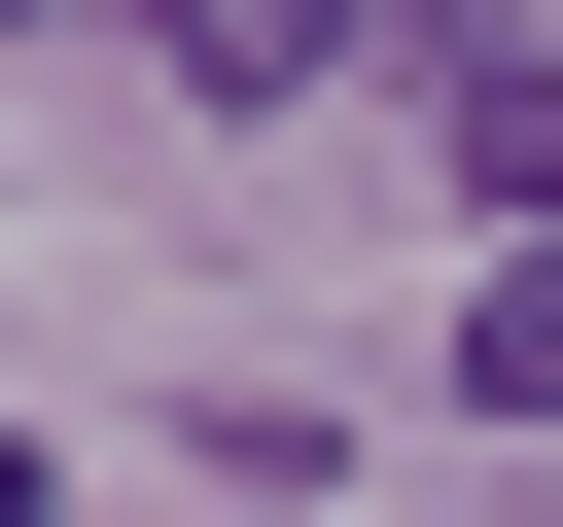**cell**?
<instances>
[{
	"mask_svg": "<svg viewBox=\"0 0 563 527\" xmlns=\"http://www.w3.org/2000/svg\"><path fill=\"white\" fill-rule=\"evenodd\" d=\"M0 527H35V457H0Z\"/></svg>",
	"mask_w": 563,
	"mask_h": 527,
	"instance_id": "3957f363",
	"label": "cell"
},
{
	"mask_svg": "<svg viewBox=\"0 0 563 527\" xmlns=\"http://www.w3.org/2000/svg\"><path fill=\"white\" fill-rule=\"evenodd\" d=\"M141 35H176L211 105H282V70H352V0H141Z\"/></svg>",
	"mask_w": 563,
	"mask_h": 527,
	"instance_id": "7a4b0ae2",
	"label": "cell"
},
{
	"mask_svg": "<svg viewBox=\"0 0 563 527\" xmlns=\"http://www.w3.org/2000/svg\"><path fill=\"white\" fill-rule=\"evenodd\" d=\"M0 35H35V0H0Z\"/></svg>",
	"mask_w": 563,
	"mask_h": 527,
	"instance_id": "277c9868",
	"label": "cell"
},
{
	"mask_svg": "<svg viewBox=\"0 0 563 527\" xmlns=\"http://www.w3.org/2000/svg\"><path fill=\"white\" fill-rule=\"evenodd\" d=\"M457 386H493V422H563V211L493 246V316H457Z\"/></svg>",
	"mask_w": 563,
	"mask_h": 527,
	"instance_id": "6da1fadb",
	"label": "cell"
}]
</instances>
